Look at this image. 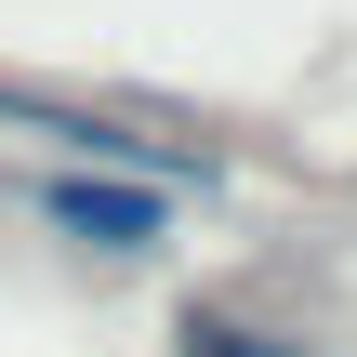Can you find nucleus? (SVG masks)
<instances>
[{
	"label": "nucleus",
	"mask_w": 357,
	"mask_h": 357,
	"mask_svg": "<svg viewBox=\"0 0 357 357\" xmlns=\"http://www.w3.org/2000/svg\"><path fill=\"white\" fill-rule=\"evenodd\" d=\"M26 212H40L66 252H93V265H159V252H172V185H159V172L66 159V172H40V185H26Z\"/></svg>",
	"instance_id": "1"
},
{
	"label": "nucleus",
	"mask_w": 357,
	"mask_h": 357,
	"mask_svg": "<svg viewBox=\"0 0 357 357\" xmlns=\"http://www.w3.org/2000/svg\"><path fill=\"white\" fill-rule=\"evenodd\" d=\"M172 357H318V331L252 305V291H185L172 305Z\"/></svg>",
	"instance_id": "2"
}]
</instances>
